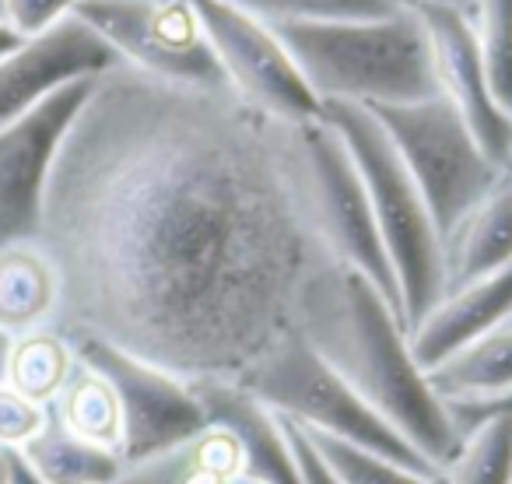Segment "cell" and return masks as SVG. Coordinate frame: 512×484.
<instances>
[{"mask_svg": "<svg viewBox=\"0 0 512 484\" xmlns=\"http://www.w3.org/2000/svg\"><path fill=\"white\" fill-rule=\"evenodd\" d=\"M36 242L60 281L57 334L186 383H235L292 334L330 260L302 211L292 123L127 64L95 78L67 130Z\"/></svg>", "mask_w": 512, "mask_h": 484, "instance_id": "6da1fadb", "label": "cell"}, {"mask_svg": "<svg viewBox=\"0 0 512 484\" xmlns=\"http://www.w3.org/2000/svg\"><path fill=\"white\" fill-rule=\"evenodd\" d=\"M295 330L442 474L463 435L414 362L404 320L365 274L337 260L316 267L302 288Z\"/></svg>", "mask_w": 512, "mask_h": 484, "instance_id": "7a4b0ae2", "label": "cell"}, {"mask_svg": "<svg viewBox=\"0 0 512 484\" xmlns=\"http://www.w3.org/2000/svg\"><path fill=\"white\" fill-rule=\"evenodd\" d=\"M274 32L320 102H414L435 95L421 18L400 8L362 22H278Z\"/></svg>", "mask_w": 512, "mask_h": 484, "instance_id": "3957f363", "label": "cell"}, {"mask_svg": "<svg viewBox=\"0 0 512 484\" xmlns=\"http://www.w3.org/2000/svg\"><path fill=\"white\" fill-rule=\"evenodd\" d=\"M320 116L344 137L362 172L379 239L397 278L400 316L411 330L442 299V235L432 211L369 109L358 102H323Z\"/></svg>", "mask_w": 512, "mask_h": 484, "instance_id": "277c9868", "label": "cell"}, {"mask_svg": "<svg viewBox=\"0 0 512 484\" xmlns=\"http://www.w3.org/2000/svg\"><path fill=\"white\" fill-rule=\"evenodd\" d=\"M235 383L253 393L274 414L309 428V432L334 435V439L355 442L372 453L393 456L411 467L435 470L376 407L358 397L327 362L313 351V344L292 330L271 351L256 358ZM439 474V470H435Z\"/></svg>", "mask_w": 512, "mask_h": 484, "instance_id": "5b68a950", "label": "cell"}, {"mask_svg": "<svg viewBox=\"0 0 512 484\" xmlns=\"http://www.w3.org/2000/svg\"><path fill=\"white\" fill-rule=\"evenodd\" d=\"M292 151L302 211H306L309 228L323 253L337 264L365 274L400 316L397 278H393L383 239H379L362 172H358L344 137L323 116L292 123Z\"/></svg>", "mask_w": 512, "mask_h": 484, "instance_id": "8992f818", "label": "cell"}, {"mask_svg": "<svg viewBox=\"0 0 512 484\" xmlns=\"http://www.w3.org/2000/svg\"><path fill=\"white\" fill-rule=\"evenodd\" d=\"M365 109L376 116L404 169L411 172L439 235H446L505 176L446 95L435 92L428 99L379 102Z\"/></svg>", "mask_w": 512, "mask_h": 484, "instance_id": "52a82bcc", "label": "cell"}, {"mask_svg": "<svg viewBox=\"0 0 512 484\" xmlns=\"http://www.w3.org/2000/svg\"><path fill=\"white\" fill-rule=\"evenodd\" d=\"M74 15L113 46L120 64L172 85L228 88L190 0H78Z\"/></svg>", "mask_w": 512, "mask_h": 484, "instance_id": "ba28073f", "label": "cell"}, {"mask_svg": "<svg viewBox=\"0 0 512 484\" xmlns=\"http://www.w3.org/2000/svg\"><path fill=\"white\" fill-rule=\"evenodd\" d=\"M204 39L211 43L228 88L260 113L281 123L320 120L323 102L274 25L232 0H190Z\"/></svg>", "mask_w": 512, "mask_h": 484, "instance_id": "9c48e42d", "label": "cell"}, {"mask_svg": "<svg viewBox=\"0 0 512 484\" xmlns=\"http://www.w3.org/2000/svg\"><path fill=\"white\" fill-rule=\"evenodd\" d=\"M74 355L109 379L123 414V463L169 453L207 425L197 390L176 372L151 365L99 337H67Z\"/></svg>", "mask_w": 512, "mask_h": 484, "instance_id": "30bf717a", "label": "cell"}, {"mask_svg": "<svg viewBox=\"0 0 512 484\" xmlns=\"http://www.w3.org/2000/svg\"><path fill=\"white\" fill-rule=\"evenodd\" d=\"M92 85L95 78L71 81L0 127V242L36 239L53 162L92 95Z\"/></svg>", "mask_w": 512, "mask_h": 484, "instance_id": "8fae6325", "label": "cell"}, {"mask_svg": "<svg viewBox=\"0 0 512 484\" xmlns=\"http://www.w3.org/2000/svg\"><path fill=\"white\" fill-rule=\"evenodd\" d=\"M411 11L421 18V29L428 36V57H432L439 95H446L460 109L474 137L481 141V148L488 151V158L505 169L512 141V116H505L498 109L495 95H491L481 39H477V29L470 25L467 11L446 8V4H421V8Z\"/></svg>", "mask_w": 512, "mask_h": 484, "instance_id": "7c38bea8", "label": "cell"}, {"mask_svg": "<svg viewBox=\"0 0 512 484\" xmlns=\"http://www.w3.org/2000/svg\"><path fill=\"white\" fill-rule=\"evenodd\" d=\"M113 64H120L113 46L71 11L64 22L22 39L0 57V127L50 99L57 88L81 78H99Z\"/></svg>", "mask_w": 512, "mask_h": 484, "instance_id": "4fadbf2b", "label": "cell"}, {"mask_svg": "<svg viewBox=\"0 0 512 484\" xmlns=\"http://www.w3.org/2000/svg\"><path fill=\"white\" fill-rule=\"evenodd\" d=\"M512 316V264L488 274L481 281H470L463 288L446 292L411 330V355L421 369H435L442 358L460 351L463 344L477 341L481 334L495 330Z\"/></svg>", "mask_w": 512, "mask_h": 484, "instance_id": "5bb4252c", "label": "cell"}, {"mask_svg": "<svg viewBox=\"0 0 512 484\" xmlns=\"http://www.w3.org/2000/svg\"><path fill=\"white\" fill-rule=\"evenodd\" d=\"M512 264V176L505 172L446 235L442 295Z\"/></svg>", "mask_w": 512, "mask_h": 484, "instance_id": "9a60e30c", "label": "cell"}, {"mask_svg": "<svg viewBox=\"0 0 512 484\" xmlns=\"http://www.w3.org/2000/svg\"><path fill=\"white\" fill-rule=\"evenodd\" d=\"M113 484H256L242 477V446L232 428L207 421L169 453L127 463Z\"/></svg>", "mask_w": 512, "mask_h": 484, "instance_id": "2e32d148", "label": "cell"}, {"mask_svg": "<svg viewBox=\"0 0 512 484\" xmlns=\"http://www.w3.org/2000/svg\"><path fill=\"white\" fill-rule=\"evenodd\" d=\"M60 281L36 239L0 242V330L29 334L57 316Z\"/></svg>", "mask_w": 512, "mask_h": 484, "instance_id": "e0dca14e", "label": "cell"}, {"mask_svg": "<svg viewBox=\"0 0 512 484\" xmlns=\"http://www.w3.org/2000/svg\"><path fill=\"white\" fill-rule=\"evenodd\" d=\"M428 383L446 407L488 404L512 393V316L428 369Z\"/></svg>", "mask_w": 512, "mask_h": 484, "instance_id": "ac0fdd59", "label": "cell"}, {"mask_svg": "<svg viewBox=\"0 0 512 484\" xmlns=\"http://www.w3.org/2000/svg\"><path fill=\"white\" fill-rule=\"evenodd\" d=\"M22 456L46 484H113L127 467L120 453L92 446V442L67 432L50 404H46L43 428L25 442Z\"/></svg>", "mask_w": 512, "mask_h": 484, "instance_id": "d6986e66", "label": "cell"}, {"mask_svg": "<svg viewBox=\"0 0 512 484\" xmlns=\"http://www.w3.org/2000/svg\"><path fill=\"white\" fill-rule=\"evenodd\" d=\"M50 407L67 432L92 442V446L120 453V446H123L120 400H116V390L109 386V379L102 376V372H95L92 365H85L78 358L71 376H67L64 390L57 393V400H53Z\"/></svg>", "mask_w": 512, "mask_h": 484, "instance_id": "ffe728a7", "label": "cell"}, {"mask_svg": "<svg viewBox=\"0 0 512 484\" xmlns=\"http://www.w3.org/2000/svg\"><path fill=\"white\" fill-rule=\"evenodd\" d=\"M74 362H78V355L64 334H57L53 327L29 330V334H18L11 344L8 386L29 397L32 404L46 407L64 390Z\"/></svg>", "mask_w": 512, "mask_h": 484, "instance_id": "44dd1931", "label": "cell"}, {"mask_svg": "<svg viewBox=\"0 0 512 484\" xmlns=\"http://www.w3.org/2000/svg\"><path fill=\"white\" fill-rule=\"evenodd\" d=\"M446 484H512V414H491L463 432L460 449L442 467Z\"/></svg>", "mask_w": 512, "mask_h": 484, "instance_id": "7402d4cb", "label": "cell"}, {"mask_svg": "<svg viewBox=\"0 0 512 484\" xmlns=\"http://www.w3.org/2000/svg\"><path fill=\"white\" fill-rule=\"evenodd\" d=\"M306 435L313 439V446L320 449L323 460L330 463V470L341 477V484H446L442 474H435V470L411 467V463H404V460L372 453V449L334 439V435L309 432V428H306Z\"/></svg>", "mask_w": 512, "mask_h": 484, "instance_id": "603a6c76", "label": "cell"}, {"mask_svg": "<svg viewBox=\"0 0 512 484\" xmlns=\"http://www.w3.org/2000/svg\"><path fill=\"white\" fill-rule=\"evenodd\" d=\"M267 25L278 22H362L400 11L393 0H232Z\"/></svg>", "mask_w": 512, "mask_h": 484, "instance_id": "cb8c5ba5", "label": "cell"}, {"mask_svg": "<svg viewBox=\"0 0 512 484\" xmlns=\"http://www.w3.org/2000/svg\"><path fill=\"white\" fill-rule=\"evenodd\" d=\"M481 4V57L498 109L512 116V0H477Z\"/></svg>", "mask_w": 512, "mask_h": 484, "instance_id": "d4e9b609", "label": "cell"}, {"mask_svg": "<svg viewBox=\"0 0 512 484\" xmlns=\"http://www.w3.org/2000/svg\"><path fill=\"white\" fill-rule=\"evenodd\" d=\"M78 0H0V18L11 25V32L32 39L39 32L53 29L74 11Z\"/></svg>", "mask_w": 512, "mask_h": 484, "instance_id": "484cf974", "label": "cell"}, {"mask_svg": "<svg viewBox=\"0 0 512 484\" xmlns=\"http://www.w3.org/2000/svg\"><path fill=\"white\" fill-rule=\"evenodd\" d=\"M43 421H46L43 404H32L29 397H22L11 386H0V446L22 449L43 428Z\"/></svg>", "mask_w": 512, "mask_h": 484, "instance_id": "4316f807", "label": "cell"}, {"mask_svg": "<svg viewBox=\"0 0 512 484\" xmlns=\"http://www.w3.org/2000/svg\"><path fill=\"white\" fill-rule=\"evenodd\" d=\"M281 425H285V435H288V442H292V453H295V463H299L302 484H341V477L330 470V463L323 460L320 449L313 446V439L306 435V428L295 425V421H288V418H281Z\"/></svg>", "mask_w": 512, "mask_h": 484, "instance_id": "83f0119b", "label": "cell"}, {"mask_svg": "<svg viewBox=\"0 0 512 484\" xmlns=\"http://www.w3.org/2000/svg\"><path fill=\"white\" fill-rule=\"evenodd\" d=\"M449 414H453L456 428H460V435H463L467 428H474L477 421L491 418V414H512V393H505V397H498V400H488V404H460V407H449Z\"/></svg>", "mask_w": 512, "mask_h": 484, "instance_id": "f1b7e54d", "label": "cell"}, {"mask_svg": "<svg viewBox=\"0 0 512 484\" xmlns=\"http://www.w3.org/2000/svg\"><path fill=\"white\" fill-rule=\"evenodd\" d=\"M4 453H8V484H46L43 477L32 470V463L22 456V449L4 446Z\"/></svg>", "mask_w": 512, "mask_h": 484, "instance_id": "f546056e", "label": "cell"}, {"mask_svg": "<svg viewBox=\"0 0 512 484\" xmlns=\"http://www.w3.org/2000/svg\"><path fill=\"white\" fill-rule=\"evenodd\" d=\"M11 344H15V334L0 330V386H8V362H11Z\"/></svg>", "mask_w": 512, "mask_h": 484, "instance_id": "4dcf8cb0", "label": "cell"}, {"mask_svg": "<svg viewBox=\"0 0 512 484\" xmlns=\"http://www.w3.org/2000/svg\"><path fill=\"white\" fill-rule=\"evenodd\" d=\"M397 8H421V4H446V8H456V11H467L470 4L477 0H393Z\"/></svg>", "mask_w": 512, "mask_h": 484, "instance_id": "1f68e13d", "label": "cell"}, {"mask_svg": "<svg viewBox=\"0 0 512 484\" xmlns=\"http://www.w3.org/2000/svg\"><path fill=\"white\" fill-rule=\"evenodd\" d=\"M18 43H22V36H15V32H11V25L4 22V18H0V57L15 50Z\"/></svg>", "mask_w": 512, "mask_h": 484, "instance_id": "d6a6232c", "label": "cell"}, {"mask_svg": "<svg viewBox=\"0 0 512 484\" xmlns=\"http://www.w3.org/2000/svg\"><path fill=\"white\" fill-rule=\"evenodd\" d=\"M0 484H8V453L0 446Z\"/></svg>", "mask_w": 512, "mask_h": 484, "instance_id": "836d02e7", "label": "cell"}, {"mask_svg": "<svg viewBox=\"0 0 512 484\" xmlns=\"http://www.w3.org/2000/svg\"><path fill=\"white\" fill-rule=\"evenodd\" d=\"M505 172L512 176V141H509V158H505Z\"/></svg>", "mask_w": 512, "mask_h": 484, "instance_id": "e575fe53", "label": "cell"}]
</instances>
